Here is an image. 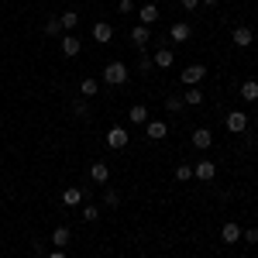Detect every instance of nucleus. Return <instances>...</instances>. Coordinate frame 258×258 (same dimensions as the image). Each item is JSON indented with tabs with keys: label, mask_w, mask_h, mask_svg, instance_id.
I'll list each match as a JSON object with an SVG mask.
<instances>
[{
	"label": "nucleus",
	"mask_w": 258,
	"mask_h": 258,
	"mask_svg": "<svg viewBox=\"0 0 258 258\" xmlns=\"http://www.w3.org/2000/svg\"><path fill=\"white\" fill-rule=\"evenodd\" d=\"M103 80L110 83V86H120V83H127V66H124V62H110V66L103 69Z\"/></svg>",
	"instance_id": "obj_1"
},
{
	"label": "nucleus",
	"mask_w": 258,
	"mask_h": 258,
	"mask_svg": "<svg viewBox=\"0 0 258 258\" xmlns=\"http://www.w3.org/2000/svg\"><path fill=\"white\" fill-rule=\"evenodd\" d=\"M203 76H207V66H186V69H182V76H179V80L186 83V86H197L200 80H203Z\"/></svg>",
	"instance_id": "obj_2"
},
{
	"label": "nucleus",
	"mask_w": 258,
	"mask_h": 258,
	"mask_svg": "<svg viewBox=\"0 0 258 258\" xmlns=\"http://www.w3.org/2000/svg\"><path fill=\"white\" fill-rule=\"evenodd\" d=\"M227 131H234V135L248 131V114H244V110H231V114H227Z\"/></svg>",
	"instance_id": "obj_3"
},
{
	"label": "nucleus",
	"mask_w": 258,
	"mask_h": 258,
	"mask_svg": "<svg viewBox=\"0 0 258 258\" xmlns=\"http://www.w3.org/2000/svg\"><path fill=\"white\" fill-rule=\"evenodd\" d=\"M169 35H172V41L182 45V41H189V35H193V24H189V21H176V24L169 28Z\"/></svg>",
	"instance_id": "obj_4"
},
{
	"label": "nucleus",
	"mask_w": 258,
	"mask_h": 258,
	"mask_svg": "<svg viewBox=\"0 0 258 258\" xmlns=\"http://www.w3.org/2000/svg\"><path fill=\"white\" fill-rule=\"evenodd\" d=\"M193 176H197L200 182H210V179L217 176V165H214V162H207V159H203V162H197V169H193Z\"/></svg>",
	"instance_id": "obj_5"
},
{
	"label": "nucleus",
	"mask_w": 258,
	"mask_h": 258,
	"mask_svg": "<svg viewBox=\"0 0 258 258\" xmlns=\"http://www.w3.org/2000/svg\"><path fill=\"white\" fill-rule=\"evenodd\" d=\"M145 135H148L152 141H162L165 135H169V127H165V120H148V124H145Z\"/></svg>",
	"instance_id": "obj_6"
},
{
	"label": "nucleus",
	"mask_w": 258,
	"mask_h": 258,
	"mask_svg": "<svg viewBox=\"0 0 258 258\" xmlns=\"http://www.w3.org/2000/svg\"><path fill=\"white\" fill-rule=\"evenodd\" d=\"M93 38H97L100 45H107V41L114 38V24H107V21H97V24H93Z\"/></svg>",
	"instance_id": "obj_7"
},
{
	"label": "nucleus",
	"mask_w": 258,
	"mask_h": 258,
	"mask_svg": "<svg viewBox=\"0 0 258 258\" xmlns=\"http://www.w3.org/2000/svg\"><path fill=\"white\" fill-rule=\"evenodd\" d=\"M107 145L110 148H127V131L124 127H110L107 131Z\"/></svg>",
	"instance_id": "obj_8"
},
{
	"label": "nucleus",
	"mask_w": 258,
	"mask_h": 258,
	"mask_svg": "<svg viewBox=\"0 0 258 258\" xmlns=\"http://www.w3.org/2000/svg\"><path fill=\"white\" fill-rule=\"evenodd\" d=\"M210 145H214V135H210L207 127H197V131H193V148H200V152H207Z\"/></svg>",
	"instance_id": "obj_9"
},
{
	"label": "nucleus",
	"mask_w": 258,
	"mask_h": 258,
	"mask_svg": "<svg viewBox=\"0 0 258 258\" xmlns=\"http://www.w3.org/2000/svg\"><path fill=\"white\" fill-rule=\"evenodd\" d=\"M80 38H76V35H66V38H62V55H66V59H76V55H80Z\"/></svg>",
	"instance_id": "obj_10"
},
{
	"label": "nucleus",
	"mask_w": 258,
	"mask_h": 258,
	"mask_svg": "<svg viewBox=\"0 0 258 258\" xmlns=\"http://www.w3.org/2000/svg\"><path fill=\"white\" fill-rule=\"evenodd\" d=\"M131 41L138 45V52H141V48H145V45L152 41V31H148L145 24H135V28H131Z\"/></svg>",
	"instance_id": "obj_11"
},
{
	"label": "nucleus",
	"mask_w": 258,
	"mask_h": 258,
	"mask_svg": "<svg viewBox=\"0 0 258 258\" xmlns=\"http://www.w3.org/2000/svg\"><path fill=\"white\" fill-rule=\"evenodd\" d=\"M138 21L145 24V28H152V24L159 21V7H155V4H145V7L138 11Z\"/></svg>",
	"instance_id": "obj_12"
},
{
	"label": "nucleus",
	"mask_w": 258,
	"mask_h": 258,
	"mask_svg": "<svg viewBox=\"0 0 258 258\" xmlns=\"http://www.w3.org/2000/svg\"><path fill=\"white\" fill-rule=\"evenodd\" d=\"M90 176H93V182H110V165L107 162H93L90 165Z\"/></svg>",
	"instance_id": "obj_13"
},
{
	"label": "nucleus",
	"mask_w": 258,
	"mask_h": 258,
	"mask_svg": "<svg viewBox=\"0 0 258 258\" xmlns=\"http://www.w3.org/2000/svg\"><path fill=\"white\" fill-rule=\"evenodd\" d=\"M86 197V186H69V189H66V193H62V203H66V207H76V203H80V200Z\"/></svg>",
	"instance_id": "obj_14"
},
{
	"label": "nucleus",
	"mask_w": 258,
	"mask_h": 258,
	"mask_svg": "<svg viewBox=\"0 0 258 258\" xmlns=\"http://www.w3.org/2000/svg\"><path fill=\"white\" fill-rule=\"evenodd\" d=\"M220 238H224V244H238L241 241V227L238 224H224V227H220Z\"/></svg>",
	"instance_id": "obj_15"
},
{
	"label": "nucleus",
	"mask_w": 258,
	"mask_h": 258,
	"mask_svg": "<svg viewBox=\"0 0 258 258\" xmlns=\"http://www.w3.org/2000/svg\"><path fill=\"white\" fill-rule=\"evenodd\" d=\"M251 41H255V31L251 28H234V45L238 48H248Z\"/></svg>",
	"instance_id": "obj_16"
},
{
	"label": "nucleus",
	"mask_w": 258,
	"mask_h": 258,
	"mask_svg": "<svg viewBox=\"0 0 258 258\" xmlns=\"http://www.w3.org/2000/svg\"><path fill=\"white\" fill-rule=\"evenodd\" d=\"M127 117H131V124H148V107H145V103H135V107L127 110Z\"/></svg>",
	"instance_id": "obj_17"
},
{
	"label": "nucleus",
	"mask_w": 258,
	"mask_h": 258,
	"mask_svg": "<svg viewBox=\"0 0 258 258\" xmlns=\"http://www.w3.org/2000/svg\"><path fill=\"white\" fill-rule=\"evenodd\" d=\"M155 66H159V69H169V66H172V62H176V55H172V48H159V52H155Z\"/></svg>",
	"instance_id": "obj_18"
},
{
	"label": "nucleus",
	"mask_w": 258,
	"mask_h": 258,
	"mask_svg": "<svg viewBox=\"0 0 258 258\" xmlns=\"http://www.w3.org/2000/svg\"><path fill=\"white\" fill-rule=\"evenodd\" d=\"M59 24H62V31H76V28H80V14H76V11H66L59 18Z\"/></svg>",
	"instance_id": "obj_19"
},
{
	"label": "nucleus",
	"mask_w": 258,
	"mask_h": 258,
	"mask_svg": "<svg viewBox=\"0 0 258 258\" xmlns=\"http://www.w3.org/2000/svg\"><path fill=\"white\" fill-rule=\"evenodd\" d=\"M69 238H73V234H69V227H55V231H52V244H55V248H66Z\"/></svg>",
	"instance_id": "obj_20"
},
{
	"label": "nucleus",
	"mask_w": 258,
	"mask_h": 258,
	"mask_svg": "<svg viewBox=\"0 0 258 258\" xmlns=\"http://www.w3.org/2000/svg\"><path fill=\"white\" fill-rule=\"evenodd\" d=\"M241 97L248 100V103H255V100H258V83H255V80L241 83Z\"/></svg>",
	"instance_id": "obj_21"
},
{
	"label": "nucleus",
	"mask_w": 258,
	"mask_h": 258,
	"mask_svg": "<svg viewBox=\"0 0 258 258\" xmlns=\"http://www.w3.org/2000/svg\"><path fill=\"white\" fill-rule=\"evenodd\" d=\"M182 103H193V107H197V103H203V93H200L197 86H186V93H182Z\"/></svg>",
	"instance_id": "obj_22"
},
{
	"label": "nucleus",
	"mask_w": 258,
	"mask_h": 258,
	"mask_svg": "<svg viewBox=\"0 0 258 258\" xmlns=\"http://www.w3.org/2000/svg\"><path fill=\"white\" fill-rule=\"evenodd\" d=\"M80 90H83V97H97V93H100V83L97 80H83Z\"/></svg>",
	"instance_id": "obj_23"
},
{
	"label": "nucleus",
	"mask_w": 258,
	"mask_h": 258,
	"mask_svg": "<svg viewBox=\"0 0 258 258\" xmlns=\"http://www.w3.org/2000/svg\"><path fill=\"white\" fill-rule=\"evenodd\" d=\"M186 103H182V97H165V110H172V114H179Z\"/></svg>",
	"instance_id": "obj_24"
},
{
	"label": "nucleus",
	"mask_w": 258,
	"mask_h": 258,
	"mask_svg": "<svg viewBox=\"0 0 258 258\" xmlns=\"http://www.w3.org/2000/svg\"><path fill=\"white\" fill-rule=\"evenodd\" d=\"M176 179H179V182H189V179H193V165H179Z\"/></svg>",
	"instance_id": "obj_25"
},
{
	"label": "nucleus",
	"mask_w": 258,
	"mask_h": 258,
	"mask_svg": "<svg viewBox=\"0 0 258 258\" xmlns=\"http://www.w3.org/2000/svg\"><path fill=\"white\" fill-rule=\"evenodd\" d=\"M103 203H107V207H117V203H120V193H117V189H107V193H103Z\"/></svg>",
	"instance_id": "obj_26"
},
{
	"label": "nucleus",
	"mask_w": 258,
	"mask_h": 258,
	"mask_svg": "<svg viewBox=\"0 0 258 258\" xmlns=\"http://www.w3.org/2000/svg\"><path fill=\"white\" fill-rule=\"evenodd\" d=\"M97 217H100V210L93 207V203H90V207H83V220H90V224H93Z\"/></svg>",
	"instance_id": "obj_27"
},
{
	"label": "nucleus",
	"mask_w": 258,
	"mask_h": 258,
	"mask_svg": "<svg viewBox=\"0 0 258 258\" xmlns=\"http://www.w3.org/2000/svg\"><path fill=\"white\" fill-rule=\"evenodd\" d=\"M241 238L248 241V244H258V227H248V231H241Z\"/></svg>",
	"instance_id": "obj_28"
},
{
	"label": "nucleus",
	"mask_w": 258,
	"mask_h": 258,
	"mask_svg": "<svg viewBox=\"0 0 258 258\" xmlns=\"http://www.w3.org/2000/svg\"><path fill=\"white\" fill-rule=\"evenodd\" d=\"M62 31V24H59V18H52L48 24H45V35H59Z\"/></svg>",
	"instance_id": "obj_29"
},
{
	"label": "nucleus",
	"mask_w": 258,
	"mask_h": 258,
	"mask_svg": "<svg viewBox=\"0 0 258 258\" xmlns=\"http://www.w3.org/2000/svg\"><path fill=\"white\" fill-rule=\"evenodd\" d=\"M138 66H141V73H152V66H155V62H152L148 55H145V48H141V59H138Z\"/></svg>",
	"instance_id": "obj_30"
},
{
	"label": "nucleus",
	"mask_w": 258,
	"mask_h": 258,
	"mask_svg": "<svg viewBox=\"0 0 258 258\" xmlns=\"http://www.w3.org/2000/svg\"><path fill=\"white\" fill-rule=\"evenodd\" d=\"M117 7H120V14H131V11H135V0H120Z\"/></svg>",
	"instance_id": "obj_31"
},
{
	"label": "nucleus",
	"mask_w": 258,
	"mask_h": 258,
	"mask_svg": "<svg viewBox=\"0 0 258 258\" xmlns=\"http://www.w3.org/2000/svg\"><path fill=\"white\" fill-rule=\"evenodd\" d=\"M182 7H186V11H197V7H200V0H182Z\"/></svg>",
	"instance_id": "obj_32"
},
{
	"label": "nucleus",
	"mask_w": 258,
	"mask_h": 258,
	"mask_svg": "<svg viewBox=\"0 0 258 258\" xmlns=\"http://www.w3.org/2000/svg\"><path fill=\"white\" fill-rule=\"evenodd\" d=\"M48 258H66V251H62V248H55V251H52Z\"/></svg>",
	"instance_id": "obj_33"
},
{
	"label": "nucleus",
	"mask_w": 258,
	"mask_h": 258,
	"mask_svg": "<svg viewBox=\"0 0 258 258\" xmlns=\"http://www.w3.org/2000/svg\"><path fill=\"white\" fill-rule=\"evenodd\" d=\"M200 4H217V0H200Z\"/></svg>",
	"instance_id": "obj_34"
},
{
	"label": "nucleus",
	"mask_w": 258,
	"mask_h": 258,
	"mask_svg": "<svg viewBox=\"0 0 258 258\" xmlns=\"http://www.w3.org/2000/svg\"><path fill=\"white\" fill-rule=\"evenodd\" d=\"M255 127H258V117H255Z\"/></svg>",
	"instance_id": "obj_35"
}]
</instances>
